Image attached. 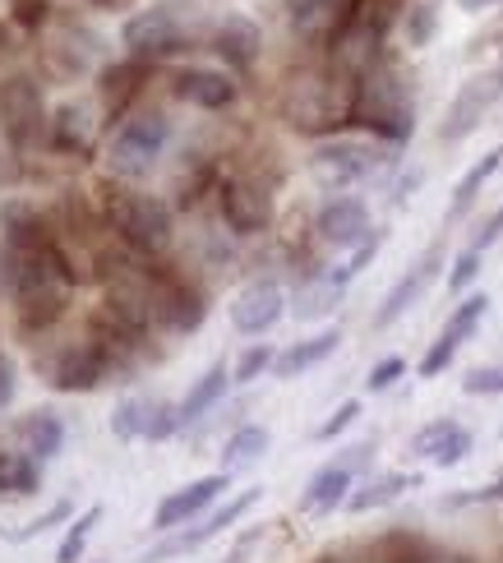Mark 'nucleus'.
<instances>
[{"label":"nucleus","instance_id":"nucleus-1","mask_svg":"<svg viewBox=\"0 0 503 563\" xmlns=\"http://www.w3.org/2000/svg\"><path fill=\"white\" fill-rule=\"evenodd\" d=\"M0 277H6V291L23 328H52L65 314L69 296H75V268H69V260L52 236L6 241Z\"/></svg>","mask_w":503,"mask_h":563},{"label":"nucleus","instance_id":"nucleus-2","mask_svg":"<svg viewBox=\"0 0 503 563\" xmlns=\"http://www.w3.org/2000/svg\"><path fill=\"white\" fill-rule=\"evenodd\" d=\"M282 121L300 134H342L351 125L356 111V75H347L342 65H300L292 79L282 84Z\"/></svg>","mask_w":503,"mask_h":563},{"label":"nucleus","instance_id":"nucleus-3","mask_svg":"<svg viewBox=\"0 0 503 563\" xmlns=\"http://www.w3.org/2000/svg\"><path fill=\"white\" fill-rule=\"evenodd\" d=\"M351 125H361L365 134L383 139V144L402 148L416 130V92H412V75L397 56L374 60L361 79H356V111Z\"/></svg>","mask_w":503,"mask_h":563},{"label":"nucleus","instance_id":"nucleus-4","mask_svg":"<svg viewBox=\"0 0 503 563\" xmlns=\"http://www.w3.org/2000/svg\"><path fill=\"white\" fill-rule=\"evenodd\" d=\"M393 153L397 148L383 144V139H374V134H328L315 144V153H309V176H315L324 190L347 195L361 180L389 172Z\"/></svg>","mask_w":503,"mask_h":563},{"label":"nucleus","instance_id":"nucleus-5","mask_svg":"<svg viewBox=\"0 0 503 563\" xmlns=\"http://www.w3.org/2000/svg\"><path fill=\"white\" fill-rule=\"evenodd\" d=\"M195 37H199L195 0H157V5H149V10H139L134 19H125V29H121V42L130 46L134 60L176 56Z\"/></svg>","mask_w":503,"mask_h":563},{"label":"nucleus","instance_id":"nucleus-6","mask_svg":"<svg viewBox=\"0 0 503 563\" xmlns=\"http://www.w3.org/2000/svg\"><path fill=\"white\" fill-rule=\"evenodd\" d=\"M166 144H172V115L166 111H134L121 121V130L111 134L107 167H111V176L139 180V176H149L157 167Z\"/></svg>","mask_w":503,"mask_h":563},{"label":"nucleus","instance_id":"nucleus-7","mask_svg":"<svg viewBox=\"0 0 503 563\" xmlns=\"http://www.w3.org/2000/svg\"><path fill=\"white\" fill-rule=\"evenodd\" d=\"M111 227L134 254H149V260L172 250V236H176L172 203L157 195H139V190L111 195Z\"/></svg>","mask_w":503,"mask_h":563},{"label":"nucleus","instance_id":"nucleus-8","mask_svg":"<svg viewBox=\"0 0 503 563\" xmlns=\"http://www.w3.org/2000/svg\"><path fill=\"white\" fill-rule=\"evenodd\" d=\"M116 333H125V328H116ZM111 328H92L88 338H75L65 342L52 361H46V384H52L56 393H92L107 369H111V342H116Z\"/></svg>","mask_w":503,"mask_h":563},{"label":"nucleus","instance_id":"nucleus-9","mask_svg":"<svg viewBox=\"0 0 503 563\" xmlns=\"http://www.w3.org/2000/svg\"><path fill=\"white\" fill-rule=\"evenodd\" d=\"M218 208L231 236H259L273 222V185L254 172H236L218 185Z\"/></svg>","mask_w":503,"mask_h":563},{"label":"nucleus","instance_id":"nucleus-10","mask_svg":"<svg viewBox=\"0 0 503 563\" xmlns=\"http://www.w3.org/2000/svg\"><path fill=\"white\" fill-rule=\"evenodd\" d=\"M503 98V79L499 69H481V75H471L458 92H452V102L444 111V125H439V139L444 144H462V139H471L475 130L485 125L490 107Z\"/></svg>","mask_w":503,"mask_h":563},{"label":"nucleus","instance_id":"nucleus-11","mask_svg":"<svg viewBox=\"0 0 503 563\" xmlns=\"http://www.w3.org/2000/svg\"><path fill=\"white\" fill-rule=\"evenodd\" d=\"M42 56L56 79H84L102 56V37L75 19H52V29L42 33Z\"/></svg>","mask_w":503,"mask_h":563},{"label":"nucleus","instance_id":"nucleus-12","mask_svg":"<svg viewBox=\"0 0 503 563\" xmlns=\"http://www.w3.org/2000/svg\"><path fill=\"white\" fill-rule=\"evenodd\" d=\"M286 10V23H292V33L309 46H332L342 37V29L356 19L361 10V0H282Z\"/></svg>","mask_w":503,"mask_h":563},{"label":"nucleus","instance_id":"nucleus-13","mask_svg":"<svg viewBox=\"0 0 503 563\" xmlns=\"http://www.w3.org/2000/svg\"><path fill=\"white\" fill-rule=\"evenodd\" d=\"M208 319V300L199 287H189L185 277L153 273V323H162L166 333H195Z\"/></svg>","mask_w":503,"mask_h":563},{"label":"nucleus","instance_id":"nucleus-14","mask_svg":"<svg viewBox=\"0 0 503 563\" xmlns=\"http://www.w3.org/2000/svg\"><path fill=\"white\" fill-rule=\"evenodd\" d=\"M315 231H319V241H324L328 250H356V245H365V241L374 236V227H370V203L356 199V195H332V199L319 208Z\"/></svg>","mask_w":503,"mask_h":563},{"label":"nucleus","instance_id":"nucleus-15","mask_svg":"<svg viewBox=\"0 0 503 563\" xmlns=\"http://www.w3.org/2000/svg\"><path fill=\"white\" fill-rule=\"evenodd\" d=\"M227 489H231V476H227V472H212V476H199V481L181 485L176 495H166V499L157 504V512H153V531H176V527H185L189 518H199L208 504H218Z\"/></svg>","mask_w":503,"mask_h":563},{"label":"nucleus","instance_id":"nucleus-16","mask_svg":"<svg viewBox=\"0 0 503 563\" xmlns=\"http://www.w3.org/2000/svg\"><path fill=\"white\" fill-rule=\"evenodd\" d=\"M439 264H444V245H429L420 260L406 268L402 277H397V287L383 296V305H379V314H374V328H393L412 305H420V296L429 291V282L439 277Z\"/></svg>","mask_w":503,"mask_h":563},{"label":"nucleus","instance_id":"nucleus-17","mask_svg":"<svg viewBox=\"0 0 503 563\" xmlns=\"http://www.w3.org/2000/svg\"><path fill=\"white\" fill-rule=\"evenodd\" d=\"M259 495H263V489H241V495H236L231 504H222L218 512H208V518L199 522V527H189V531H181V536H172V541H166L162 550H153L149 559H143V563H162V559H176V554H189V550H199V545H208L212 541V536H222L231 522H241L245 518V512L259 504Z\"/></svg>","mask_w":503,"mask_h":563},{"label":"nucleus","instance_id":"nucleus-18","mask_svg":"<svg viewBox=\"0 0 503 563\" xmlns=\"http://www.w3.org/2000/svg\"><path fill=\"white\" fill-rule=\"evenodd\" d=\"M282 310H286L282 287H277V282H269V277H259V282H250L245 291H236V300H231V328H236V333H245V338H263L282 319Z\"/></svg>","mask_w":503,"mask_h":563},{"label":"nucleus","instance_id":"nucleus-19","mask_svg":"<svg viewBox=\"0 0 503 563\" xmlns=\"http://www.w3.org/2000/svg\"><path fill=\"white\" fill-rule=\"evenodd\" d=\"M0 115H6V134L14 139V144H29L33 134H42V88L33 79H10L6 88H0Z\"/></svg>","mask_w":503,"mask_h":563},{"label":"nucleus","instance_id":"nucleus-20","mask_svg":"<svg viewBox=\"0 0 503 563\" xmlns=\"http://www.w3.org/2000/svg\"><path fill=\"white\" fill-rule=\"evenodd\" d=\"M208 42L231 69H254V60L263 56V33H259V23L250 14H222L218 23H212Z\"/></svg>","mask_w":503,"mask_h":563},{"label":"nucleus","instance_id":"nucleus-21","mask_svg":"<svg viewBox=\"0 0 503 563\" xmlns=\"http://www.w3.org/2000/svg\"><path fill=\"white\" fill-rule=\"evenodd\" d=\"M176 98L199 107V111H227L236 102V79L227 69H208V65H189L176 75Z\"/></svg>","mask_w":503,"mask_h":563},{"label":"nucleus","instance_id":"nucleus-22","mask_svg":"<svg viewBox=\"0 0 503 563\" xmlns=\"http://www.w3.org/2000/svg\"><path fill=\"white\" fill-rule=\"evenodd\" d=\"M351 489H356V466H347V462L332 457L324 472L309 476L305 495H300V512H332L338 504L351 499Z\"/></svg>","mask_w":503,"mask_h":563},{"label":"nucleus","instance_id":"nucleus-23","mask_svg":"<svg viewBox=\"0 0 503 563\" xmlns=\"http://www.w3.org/2000/svg\"><path fill=\"white\" fill-rule=\"evenodd\" d=\"M46 134H52V148H61V153H69V157H88L98 125H92V111H88V107L65 102V107L52 115V121H46Z\"/></svg>","mask_w":503,"mask_h":563},{"label":"nucleus","instance_id":"nucleus-24","mask_svg":"<svg viewBox=\"0 0 503 563\" xmlns=\"http://www.w3.org/2000/svg\"><path fill=\"white\" fill-rule=\"evenodd\" d=\"M342 346V328H324V333H315V338H300V342H292L277 356V365H273V374L277 379H296V374H305V369H315V365H324L332 351Z\"/></svg>","mask_w":503,"mask_h":563},{"label":"nucleus","instance_id":"nucleus-25","mask_svg":"<svg viewBox=\"0 0 503 563\" xmlns=\"http://www.w3.org/2000/svg\"><path fill=\"white\" fill-rule=\"evenodd\" d=\"M19 443H23V453L29 457L52 462L65 449V420L56 411H29L19 420Z\"/></svg>","mask_w":503,"mask_h":563},{"label":"nucleus","instance_id":"nucleus-26","mask_svg":"<svg viewBox=\"0 0 503 563\" xmlns=\"http://www.w3.org/2000/svg\"><path fill=\"white\" fill-rule=\"evenodd\" d=\"M227 384H231L227 361H212V365L199 374V379H195V388L181 397V420H185V426H195V420H204L212 407H218L222 393H227Z\"/></svg>","mask_w":503,"mask_h":563},{"label":"nucleus","instance_id":"nucleus-27","mask_svg":"<svg viewBox=\"0 0 503 563\" xmlns=\"http://www.w3.org/2000/svg\"><path fill=\"white\" fill-rule=\"evenodd\" d=\"M342 296H347V287L332 273H319V277H309L305 287L296 291V300H292V314L300 319V323H315V319H328L332 310L342 305Z\"/></svg>","mask_w":503,"mask_h":563},{"label":"nucleus","instance_id":"nucleus-28","mask_svg":"<svg viewBox=\"0 0 503 563\" xmlns=\"http://www.w3.org/2000/svg\"><path fill=\"white\" fill-rule=\"evenodd\" d=\"M416 485H420V476H412V472H383V476H370L361 489H351L347 508H351V512H374V508H383V504L402 499L406 489H416Z\"/></svg>","mask_w":503,"mask_h":563},{"label":"nucleus","instance_id":"nucleus-29","mask_svg":"<svg viewBox=\"0 0 503 563\" xmlns=\"http://www.w3.org/2000/svg\"><path fill=\"white\" fill-rule=\"evenodd\" d=\"M139 79H149V60H125V65H107L102 69V107L111 115H121L125 102L143 88Z\"/></svg>","mask_w":503,"mask_h":563},{"label":"nucleus","instance_id":"nucleus-30","mask_svg":"<svg viewBox=\"0 0 503 563\" xmlns=\"http://www.w3.org/2000/svg\"><path fill=\"white\" fill-rule=\"evenodd\" d=\"M269 430L263 426H241L227 443H222V472L236 476V472H245V466H254L263 453H269Z\"/></svg>","mask_w":503,"mask_h":563},{"label":"nucleus","instance_id":"nucleus-31","mask_svg":"<svg viewBox=\"0 0 503 563\" xmlns=\"http://www.w3.org/2000/svg\"><path fill=\"white\" fill-rule=\"evenodd\" d=\"M37 457L29 453H0V495H10V499H29L37 495Z\"/></svg>","mask_w":503,"mask_h":563},{"label":"nucleus","instance_id":"nucleus-32","mask_svg":"<svg viewBox=\"0 0 503 563\" xmlns=\"http://www.w3.org/2000/svg\"><path fill=\"white\" fill-rule=\"evenodd\" d=\"M499 167H503V148H490V153H485V157L475 162V167H471V172L458 180V190H452V208H448V218H462L467 208L475 203V195L485 190V180H490Z\"/></svg>","mask_w":503,"mask_h":563},{"label":"nucleus","instance_id":"nucleus-33","mask_svg":"<svg viewBox=\"0 0 503 563\" xmlns=\"http://www.w3.org/2000/svg\"><path fill=\"white\" fill-rule=\"evenodd\" d=\"M149 411H153V397H125V402H116L111 411V434L116 439H143L149 430Z\"/></svg>","mask_w":503,"mask_h":563},{"label":"nucleus","instance_id":"nucleus-34","mask_svg":"<svg viewBox=\"0 0 503 563\" xmlns=\"http://www.w3.org/2000/svg\"><path fill=\"white\" fill-rule=\"evenodd\" d=\"M490 314V296L485 291H471L458 310L448 314V323H444V338H452V342H467L475 328H481V319Z\"/></svg>","mask_w":503,"mask_h":563},{"label":"nucleus","instance_id":"nucleus-35","mask_svg":"<svg viewBox=\"0 0 503 563\" xmlns=\"http://www.w3.org/2000/svg\"><path fill=\"white\" fill-rule=\"evenodd\" d=\"M102 522V504H92V508H84L75 522H69V531H65V541H61V550H56V563H79V554H84V545H88V536H92V527Z\"/></svg>","mask_w":503,"mask_h":563},{"label":"nucleus","instance_id":"nucleus-36","mask_svg":"<svg viewBox=\"0 0 503 563\" xmlns=\"http://www.w3.org/2000/svg\"><path fill=\"white\" fill-rule=\"evenodd\" d=\"M402 29H406V46H416V52H420V46H429V42H435V33H439V5H435V0H416V5L406 10Z\"/></svg>","mask_w":503,"mask_h":563},{"label":"nucleus","instance_id":"nucleus-37","mask_svg":"<svg viewBox=\"0 0 503 563\" xmlns=\"http://www.w3.org/2000/svg\"><path fill=\"white\" fill-rule=\"evenodd\" d=\"M458 430V420H448V416H439V420H429V426H420L416 434H412V443H406V453L412 457H425V462H435V453L444 449V439Z\"/></svg>","mask_w":503,"mask_h":563},{"label":"nucleus","instance_id":"nucleus-38","mask_svg":"<svg viewBox=\"0 0 503 563\" xmlns=\"http://www.w3.org/2000/svg\"><path fill=\"white\" fill-rule=\"evenodd\" d=\"M185 430V420H181V402H166V397H153V411H149V430H143V439L149 443H162V439H172Z\"/></svg>","mask_w":503,"mask_h":563},{"label":"nucleus","instance_id":"nucleus-39","mask_svg":"<svg viewBox=\"0 0 503 563\" xmlns=\"http://www.w3.org/2000/svg\"><path fill=\"white\" fill-rule=\"evenodd\" d=\"M277 365V356H273V346L269 342H254L250 351H245V356L241 361H236V369H231V379L236 384H254L259 379V374H269Z\"/></svg>","mask_w":503,"mask_h":563},{"label":"nucleus","instance_id":"nucleus-40","mask_svg":"<svg viewBox=\"0 0 503 563\" xmlns=\"http://www.w3.org/2000/svg\"><path fill=\"white\" fill-rule=\"evenodd\" d=\"M467 397H503V365H475L462 379Z\"/></svg>","mask_w":503,"mask_h":563},{"label":"nucleus","instance_id":"nucleus-41","mask_svg":"<svg viewBox=\"0 0 503 563\" xmlns=\"http://www.w3.org/2000/svg\"><path fill=\"white\" fill-rule=\"evenodd\" d=\"M458 346H462V342H452V338L439 333L435 346H429L425 356H420V379H439V374L452 365V356H458Z\"/></svg>","mask_w":503,"mask_h":563},{"label":"nucleus","instance_id":"nucleus-42","mask_svg":"<svg viewBox=\"0 0 503 563\" xmlns=\"http://www.w3.org/2000/svg\"><path fill=\"white\" fill-rule=\"evenodd\" d=\"M481 260H485L481 250H462L458 260H452V273H448V291H452V296H458V291H467L471 282L481 277Z\"/></svg>","mask_w":503,"mask_h":563},{"label":"nucleus","instance_id":"nucleus-43","mask_svg":"<svg viewBox=\"0 0 503 563\" xmlns=\"http://www.w3.org/2000/svg\"><path fill=\"white\" fill-rule=\"evenodd\" d=\"M471 443H475V434H471L467 426H458V430H452V434L444 439V449L435 453V466H458V462L471 453Z\"/></svg>","mask_w":503,"mask_h":563},{"label":"nucleus","instance_id":"nucleus-44","mask_svg":"<svg viewBox=\"0 0 503 563\" xmlns=\"http://www.w3.org/2000/svg\"><path fill=\"white\" fill-rule=\"evenodd\" d=\"M356 420H361V402H356V397H347V402L338 407V411H332L328 420H324V426H319V439L328 443V439H338L342 430H351L356 426Z\"/></svg>","mask_w":503,"mask_h":563},{"label":"nucleus","instance_id":"nucleus-45","mask_svg":"<svg viewBox=\"0 0 503 563\" xmlns=\"http://www.w3.org/2000/svg\"><path fill=\"white\" fill-rule=\"evenodd\" d=\"M402 374H406V361H402V356H383V361L365 374V388H370V393H383V388H393Z\"/></svg>","mask_w":503,"mask_h":563},{"label":"nucleus","instance_id":"nucleus-46","mask_svg":"<svg viewBox=\"0 0 503 563\" xmlns=\"http://www.w3.org/2000/svg\"><path fill=\"white\" fill-rule=\"evenodd\" d=\"M65 518H69V504L61 499V504H52V508H46V512H42V518H33L29 527H23V531L14 536V541H33V536H42V531H52V527H56V522H65Z\"/></svg>","mask_w":503,"mask_h":563},{"label":"nucleus","instance_id":"nucleus-47","mask_svg":"<svg viewBox=\"0 0 503 563\" xmlns=\"http://www.w3.org/2000/svg\"><path fill=\"white\" fill-rule=\"evenodd\" d=\"M402 563H467V559L452 554V550H444V545H406Z\"/></svg>","mask_w":503,"mask_h":563},{"label":"nucleus","instance_id":"nucleus-48","mask_svg":"<svg viewBox=\"0 0 503 563\" xmlns=\"http://www.w3.org/2000/svg\"><path fill=\"white\" fill-rule=\"evenodd\" d=\"M499 236H503V203H499V208H494V213H490V222H485L481 231H475V241H471V250H481V254H485V245H494Z\"/></svg>","mask_w":503,"mask_h":563},{"label":"nucleus","instance_id":"nucleus-49","mask_svg":"<svg viewBox=\"0 0 503 563\" xmlns=\"http://www.w3.org/2000/svg\"><path fill=\"white\" fill-rule=\"evenodd\" d=\"M10 397H14V361L0 351V407H10Z\"/></svg>","mask_w":503,"mask_h":563},{"label":"nucleus","instance_id":"nucleus-50","mask_svg":"<svg viewBox=\"0 0 503 563\" xmlns=\"http://www.w3.org/2000/svg\"><path fill=\"white\" fill-rule=\"evenodd\" d=\"M458 5H462V10H467V14H481V10H485V5H494V0H458Z\"/></svg>","mask_w":503,"mask_h":563},{"label":"nucleus","instance_id":"nucleus-51","mask_svg":"<svg viewBox=\"0 0 503 563\" xmlns=\"http://www.w3.org/2000/svg\"><path fill=\"white\" fill-rule=\"evenodd\" d=\"M475 499H503V476H499V481L485 489V495H475Z\"/></svg>","mask_w":503,"mask_h":563},{"label":"nucleus","instance_id":"nucleus-52","mask_svg":"<svg viewBox=\"0 0 503 563\" xmlns=\"http://www.w3.org/2000/svg\"><path fill=\"white\" fill-rule=\"evenodd\" d=\"M92 5H116V0H92Z\"/></svg>","mask_w":503,"mask_h":563},{"label":"nucleus","instance_id":"nucleus-53","mask_svg":"<svg viewBox=\"0 0 503 563\" xmlns=\"http://www.w3.org/2000/svg\"><path fill=\"white\" fill-rule=\"evenodd\" d=\"M499 79H503V60H499Z\"/></svg>","mask_w":503,"mask_h":563}]
</instances>
